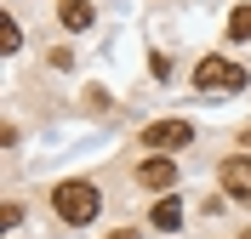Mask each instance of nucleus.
I'll list each match as a JSON object with an SVG mask.
<instances>
[{
  "label": "nucleus",
  "mask_w": 251,
  "mask_h": 239,
  "mask_svg": "<svg viewBox=\"0 0 251 239\" xmlns=\"http://www.w3.org/2000/svg\"><path fill=\"white\" fill-rule=\"evenodd\" d=\"M109 239H137V234H131V228H114V234H109Z\"/></svg>",
  "instance_id": "9d476101"
},
{
  "label": "nucleus",
  "mask_w": 251,
  "mask_h": 239,
  "mask_svg": "<svg viewBox=\"0 0 251 239\" xmlns=\"http://www.w3.org/2000/svg\"><path fill=\"white\" fill-rule=\"evenodd\" d=\"M57 17H63V29H75V34H80V29H92V17H97V12H92V0H57Z\"/></svg>",
  "instance_id": "423d86ee"
},
{
  "label": "nucleus",
  "mask_w": 251,
  "mask_h": 239,
  "mask_svg": "<svg viewBox=\"0 0 251 239\" xmlns=\"http://www.w3.org/2000/svg\"><path fill=\"white\" fill-rule=\"evenodd\" d=\"M154 228L177 234V228H183V205H177V199H160V205H154Z\"/></svg>",
  "instance_id": "0eeeda50"
},
{
  "label": "nucleus",
  "mask_w": 251,
  "mask_h": 239,
  "mask_svg": "<svg viewBox=\"0 0 251 239\" xmlns=\"http://www.w3.org/2000/svg\"><path fill=\"white\" fill-rule=\"evenodd\" d=\"M0 46H6V51H17V46H23V29H17L12 17H6V40H0Z\"/></svg>",
  "instance_id": "1a4fd4ad"
},
{
  "label": "nucleus",
  "mask_w": 251,
  "mask_h": 239,
  "mask_svg": "<svg viewBox=\"0 0 251 239\" xmlns=\"http://www.w3.org/2000/svg\"><path fill=\"white\" fill-rule=\"evenodd\" d=\"M137 137H143L149 154H172V148H188V143H194V126H188V120H154V126L137 131Z\"/></svg>",
  "instance_id": "7ed1b4c3"
},
{
  "label": "nucleus",
  "mask_w": 251,
  "mask_h": 239,
  "mask_svg": "<svg viewBox=\"0 0 251 239\" xmlns=\"http://www.w3.org/2000/svg\"><path fill=\"white\" fill-rule=\"evenodd\" d=\"M228 40H251V6H234L228 12Z\"/></svg>",
  "instance_id": "6e6552de"
},
{
  "label": "nucleus",
  "mask_w": 251,
  "mask_h": 239,
  "mask_svg": "<svg viewBox=\"0 0 251 239\" xmlns=\"http://www.w3.org/2000/svg\"><path fill=\"white\" fill-rule=\"evenodd\" d=\"M137 182H143L149 194H166V188H177V159H172V154H149V159L137 165Z\"/></svg>",
  "instance_id": "20e7f679"
},
{
  "label": "nucleus",
  "mask_w": 251,
  "mask_h": 239,
  "mask_svg": "<svg viewBox=\"0 0 251 239\" xmlns=\"http://www.w3.org/2000/svg\"><path fill=\"white\" fill-rule=\"evenodd\" d=\"M223 194L251 205V154H228L223 159Z\"/></svg>",
  "instance_id": "39448f33"
},
{
  "label": "nucleus",
  "mask_w": 251,
  "mask_h": 239,
  "mask_svg": "<svg viewBox=\"0 0 251 239\" xmlns=\"http://www.w3.org/2000/svg\"><path fill=\"white\" fill-rule=\"evenodd\" d=\"M246 239H251V234H246Z\"/></svg>",
  "instance_id": "9b49d317"
},
{
  "label": "nucleus",
  "mask_w": 251,
  "mask_h": 239,
  "mask_svg": "<svg viewBox=\"0 0 251 239\" xmlns=\"http://www.w3.org/2000/svg\"><path fill=\"white\" fill-rule=\"evenodd\" d=\"M194 86H200V91H240V86H246V68H240L234 57H200V63H194Z\"/></svg>",
  "instance_id": "f03ea898"
},
{
  "label": "nucleus",
  "mask_w": 251,
  "mask_h": 239,
  "mask_svg": "<svg viewBox=\"0 0 251 239\" xmlns=\"http://www.w3.org/2000/svg\"><path fill=\"white\" fill-rule=\"evenodd\" d=\"M51 211H57L63 222H92L97 211H103V194H97V182H86V176H63L57 188H51Z\"/></svg>",
  "instance_id": "f257e3e1"
}]
</instances>
